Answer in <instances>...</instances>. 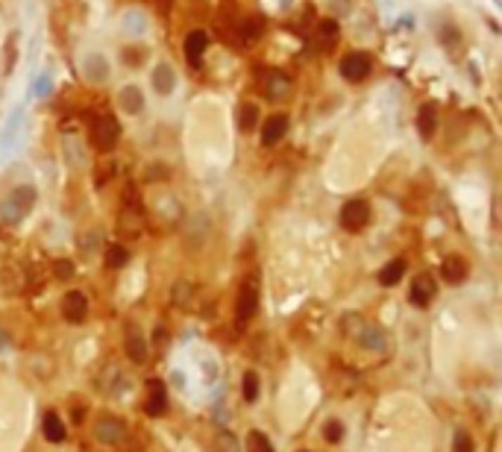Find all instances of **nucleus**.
Wrapping results in <instances>:
<instances>
[{
	"label": "nucleus",
	"mask_w": 502,
	"mask_h": 452,
	"mask_svg": "<svg viewBox=\"0 0 502 452\" xmlns=\"http://www.w3.org/2000/svg\"><path fill=\"white\" fill-rule=\"evenodd\" d=\"M62 317L68 323H82L89 317V297L82 294V291H68L62 299Z\"/></svg>",
	"instance_id": "0eeeda50"
},
{
	"label": "nucleus",
	"mask_w": 502,
	"mask_h": 452,
	"mask_svg": "<svg viewBox=\"0 0 502 452\" xmlns=\"http://www.w3.org/2000/svg\"><path fill=\"white\" fill-rule=\"evenodd\" d=\"M206 47H209V36H206L203 30H191L188 36H186V44H182V50H186V62L191 65V68H200V65H203Z\"/></svg>",
	"instance_id": "9d476101"
},
{
	"label": "nucleus",
	"mask_w": 502,
	"mask_h": 452,
	"mask_svg": "<svg viewBox=\"0 0 502 452\" xmlns=\"http://www.w3.org/2000/svg\"><path fill=\"white\" fill-rule=\"evenodd\" d=\"M129 261V250L124 247V244H112L109 250H106V264L109 267H124Z\"/></svg>",
	"instance_id": "bb28decb"
},
{
	"label": "nucleus",
	"mask_w": 502,
	"mask_h": 452,
	"mask_svg": "<svg viewBox=\"0 0 502 452\" xmlns=\"http://www.w3.org/2000/svg\"><path fill=\"white\" fill-rule=\"evenodd\" d=\"M32 206H36V188L32 186H18L4 203V217H9V221H21Z\"/></svg>",
	"instance_id": "20e7f679"
},
{
	"label": "nucleus",
	"mask_w": 502,
	"mask_h": 452,
	"mask_svg": "<svg viewBox=\"0 0 502 452\" xmlns=\"http://www.w3.org/2000/svg\"><path fill=\"white\" fill-rule=\"evenodd\" d=\"M121 27L127 36H144L147 32V15L141 9H127L121 15Z\"/></svg>",
	"instance_id": "a211bd4d"
},
{
	"label": "nucleus",
	"mask_w": 502,
	"mask_h": 452,
	"mask_svg": "<svg viewBox=\"0 0 502 452\" xmlns=\"http://www.w3.org/2000/svg\"><path fill=\"white\" fill-rule=\"evenodd\" d=\"M371 71H373V62L367 53H361V50H353V53H347L341 59V77L347 82H361L371 77Z\"/></svg>",
	"instance_id": "39448f33"
},
{
	"label": "nucleus",
	"mask_w": 502,
	"mask_h": 452,
	"mask_svg": "<svg viewBox=\"0 0 502 452\" xmlns=\"http://www.w3.org/2000/svg\"><path fill=\"white\" fill-rule=\"evenodd\" d=\"M435 129H438V109H435V103H423L417 112V132L423 141H432Z\"/></svg>",
	"instance_id": "4468645a"
},
{
	"label": "nucleus",
	"mask_w": 502,
	"mask_h": 452,
	"mask_svg": "<svg viewBox=\"0 0 502 452\" xmlns=\"http://www.w3.org/2000/svg\"><path fill=\"white\" fill-rule=\"evenodd\" d=\"M41 432H44V438H47L50 444H62L65 438H68V432H65V423H62V417H59L56 411H47V414H44Z\"/></svg>",
	"instance_id": "dca6fc26"
},
{
	"label": "nucleus",
	"mask_w": 502,
	"mask_h": 452,
	"mask_svg": "<svg viewBox=\"0 0 502 452\" xmlns=\"http://www.w3.org/2000/svg\"><path fill=\"white\" fill-rule=\"evenodd\" d=\"M247 452H273V446H271V441H267L264 432L253 429L247 434Z\"/></svg>",
	"instance_id": "a878e982"
},
{
	"label": "nucleus",
	"mask_w": 502,
	"mask_h": 452,
	"mask_svg": "<svg viewBox=\"0 0 502 452\" xmlns=\"http://www.w3.org/2000/svg\"><path fill=\"white\" fill-rule=\"evenodd\" d=\"M150 86H153V91L156 94H162V97H167L174 89H176V74H174V68L167 62H159L156 68H153V74H150Z\"/></svg>",
	"instance_id": "f8f14e48"
},
{
	"label": "nucleus",
	"mask_w": 502,
	"mask_h": 452,
	"mask_svg": "<svg viewBox=\"0 0 502 452\" xmlns=\"http://www.w3.org/2000/svg\"><path fill=\"white\" fill-rule=\"evenodd\" d=\"M191 294H194V288L188 285V282H176V285L171 288L174 303H176V306H182V309H188V306H191Z\"/></svg>",
	"instance_id": "cd10ccee"
},
{
	"label": "nucleus",
	"mask_w": 502,
	"mask_h": 452,
	"mask_svg": "<svg viewBox=\"0 0 502 452\" xmlns=\"http://www.w3.org/2000/svg\"><path fill=\"white\" fill-rule=\"evenodd\" d=\"M323 438H326L329 444H341V441H344V423H341V420H326Z\"/></svg>",
	"instance_id": "c756f323"
},
{
	"label": "nucleus",
	"mask_w": 502,
	"mask_h": 452,
	"mask_svg": "<svg viewBox=\"0 0 502 452\" xmlns=\"http://www.w3.org/2000/svg\"><path fill=\"white\" fill-rule=\"evenodd\" d=\"M118 103L127 115H139L144 109V94H141L139 86H124L121 94H118Z\"/></svg>",
	"instance_id": "f3484780"
},
{
	"label": "nucleus",
	"mask_w": 502,
	"mask_h": 452,
	"mask_svg": "<svg viewBox=\"0 0 502 452\" xmlns=\"http://www.w3.org/2000/svg\"><path fill=\"white\" fill-rule=\"evenodd\" d=\"M267 77H271V86L264 89V91H267V97L282 100V97H285V94L291 91V82H288L285 77H282V74H267Z\"/></svg>",
	"instance_id": "b1692460"
},
{
	"label": "nucleus",
	"mask_w": 502,
	"mask_h": 452,
	"mask_svg": "<svg viewBox=\"0 0 502 452\" xmlns=\"http://www.w3.org/2000/svg\"><path fill=\"white\" fill-rule=\"evenodd\" d=\"M124 353H127V359H132L136 364H141V361L147 359V341L141 338L139 332H129L127 341H124Z\"/></svg>",
	"instance_id": "aec40b11"
},
{
	"label": "nucleus",
	"mask_w": 502,
	"mask_h": 452,
	"mask_svg": "<svg viewBox=\"0 0 502 452\" xmlns=\"http://www.w3.org/2000/svg\"><path fill=\"white\" fill-rule=\"evenodd\" d=\"M241 32L247 39H256L259 32H262V24H259V18H247L244 24H241Z\"/></svg>",
	"instance_id": "2f4dec72"
},
{
	"label": "nucleus",
	"mask_w": 502,
	"mask_h": 452,
	"mask_svg": "<svg viewBox=\"0 0 502 452\" xmlns=\"http://www.w3.org/2000/svg\"><path fill=\"white\" fill-rule=\"evenodd\" d=\"M285 132H288V115H271L264 124H262V144L264 147H273L279 144L282 138H285Z\"/></svg>",
	"instance_id": "9b49d317"
},
{
	"label": "nucleus",
	"mask_w": 502,
	"mask_h": 452,
	"mask_svg": "<svg viewBox=\"0 0 502 452\" xmlns=\"http://www.w3.org/2000/svg\"><path fill=\"white\" fill-rule=\"evenodd\" d=\"M359 341H361V347H371V349H379L382 344H385V335L376 329V326H364L361 323V332H359Z\"/></svg>",
	"instance_id": "393cba45"
},
{
	"label": "nucleus",
	"mask_w": 502,
	"mask_h": 452,
	"mask_svg": "<svg viewBox=\"0 0 502 452\" xmlns=\"http://www.w3.org/2000/svg\"><path fill=\"white\" fill-rule=\"evenodd\" d=\"M435 294H438V285H435V279H432L429 273L414 276V282H411V294H408L411 306H417V309H429V306H432V299H435Z\"/></svg>",
	"instance_id": "1a4fd4ad"
},
{
	"label": "nucleus",
	"mask_w": 502,
	"mask_h": 452,
	"mask_svg": "<svg viewBox=\"0 0 502 452\" xmlns=\"http://www.w3.org/2000/svg\"><path fill=\"white\" fill-rule=\"evenodd\" d=\"M406 271H408L406 261H403V259H394V261H388V264H385L382 271H379V282H382L385 288H394L397 282L406 276Z\"/></svg>",
	"instance_id": "6ab92c4d"
},
{
	"label": "nucleus",
	"mask_w": 502,
	"mask_h": 452,
	"mask_svg": "<svg viewBox=\"0 0 502 452\" xmlns=\"http://www.w3.org/2000/svg\"><path fill=\"white\" fill-rule=\"evenodd\" d=\"M256 124H259V106L256 103H241V109H238V127H241V132H253Z\"/></svg>",
	"instance_id": "412c9836"
},
{
	"label": "nucleus",
	"mask_w": 502,
	"mask_h": 452,
	"mask_svg": "<svg viewBox=\"0 0 502 452\" xmlns=\"http://www.w3.org/2000/svg\"><path fill=\"white\" fill-rule=\"evenodd\" d=\"M241 396L244 403H256L259 399V373L256 370H247L241 379Z\"/></svg>",
	"instance_id": "4be33fe9"
},
{
	"label": "nucleus",
	"mask_w": 502,
	"mask_h": 452,
	"mask_svg": "<svg viewBox=\"0 0 502 452\" xmlns=\"http://www.w3.org/2000/svg\"><path fill=\"white\" fill-rule=\"evenodd\" d=\"M53 271H56V276H59V279H71V276H74V264L62 259V261H56Z\"/></svg>",
	"instance_id": "473e14b6"
},
{
	"label": "nucleus",
	"mask_w": 502,
	"mask_h": 452,
	"mask_svg": "<svg viewBox=\"0 0 502 452\" xmlns=\"http://www.w3.org/2000/svg\"><path fill=\"white\" fill-rule=\"evenodd\" d=\"M82 71H86V79L89 82H106L109 79V62L103 53H91L82 62Z\"/></svg>",
	"instance_id": "2eb2a0df"
},
{
	"label": "nucleus",
	"mask_w": 502,
	"mask_h": 452,
	"mask_svg": "<svg viewBox=\"0 0 502 452\" xmlns=\"http://www.w3.org/2000/svg\"><path fill=\"white\" fill-rule=\"evenodd\" d=\"M291 4H294V0H282V9H288Z\"/></svg>",
	"instance_id": "f704fd0d"
},
{
	"label": "nucleus",
	"mask_w": 502,
	"mask_h": 452,
	"mask_svg": "<svg viewBox=\"0 0 502 452\" xmlns=\"http://www.w3.org/2000/svg\"><path fill=\"white\" fill-rule=\"evenodd\" d=\"M259 297H262V279L259 273L253 271L244 282H241V288H238V303H236V317L241 323H247L250 317H256L259 311Z\"/></svg>",
	"instance_id": "f257e3e1"
},
{
	"label": "nucleus",
	"mask_w": 502,
	"mask_h": 452,
	"mask_svg": "<svg viewBox=\"0 0 502 452\" xmlns=\"http://www.w3.org/2000/svg\"><path fill=\"white\" fill-rule=\"evenodd\" d=\"M399 24H403V27H408V30H411V27H414V18H411V15H403V18H399Z\"/></svg>",
	"instance_id": "72a5a7b5"
},
{
	"label": "nucleus",
	"mask_w": 502,
	"mask_h": 452,
	"mask_svg": "<svg viewBox=\"0 0 502 452\" xmlns=\"http://www.w3.org/2000/svg\"><path fill=\"white\" fill-rule=\"evenodd\" d=\"M144 411H147L150 417H165V414H167V388H165L162 379H150V382H147Z\"/></svg>",
	"instance_id": "6e6552de"
},
{
	"label": "nucleus",
	"mask_w": 502,
	"mask_h": 452,
	"mask_svg": "<svg viewBox=\"0 0 502 452\" xmlns=\"http://www.w3.org/2000/svg\"><path fill=\"white\" fill-rule=\"evenodd\" d=\"M317 32H321V39H323V50H329L335 41H338V36H341V24L335 21V18H326V21H321V27H317Z\"/></svg>",
	"instance_id": "5701e85b"
},
{
	"label": "nucleus",
	"mask_w": 502,
	"mask_h": 452,
	"mask_svg": "<svg viewBox=\"0 0 502 452\" xmlns=\"http://www.w3.org/2000/svg\"><path fill=\"white\" fill-rule=\"evenodd\" d=\"M121 141V127L118 121L112 118V115H97V118L91 121V144L97 150H103V153H109V150H115Z\"/></svg>",
	"instance_id": "f03ea898"
},
{
	"label": "nucleus",
	"mask_w": 502,
	"mask_h": 452,
	"mask_svg": "<svg viewBox=\"0 0 502 452\" xmlns=\"http://www.w3.org/2000/svg\"><path fill=\"white\" fill-rule=\"evenodd\" d=\"M129 434V429L118 420V417H103V420H97L94 423V438L100 444H106V446H118L124 444V438Z\"/></svg>",
	"instance_id": "423d86ee"
},
{
	"label": "nucleus",
	"mask_w": 502,
	"mask_h": 452,
	"mask_svg": "<svg viewBox=\"0 0 502 452\" xmlns=\"http://www.w3.org/2000/svg\"><path fill=\"white\" fill-rule=\"evenodd\" d=\"M367 221H371V203L361 197L347 200L344 209H341V226L347 232H361L367 226Z\"/></svg>",
	"instance_id": "7ed1b4c3"
},
{
	"label": "nucleus",
	"mask_w": 502,
	"mask_h": 452,
	"mask_svg": "<svg viewBox=\"0 0 502 452\" xmlns=\"http://www.w3.org/2000/svg\"><path fill=\"white\" fill-rule=\"evenodd\" d=\"M441 273H444V282H449V285H461L467 273H470V267H467V261L461 256H449L441 264Z\"/></svg>",
	"instance_id": "ddd939ff"
},
{
	"label": "nucleus",
	"mask_w": 502,
	"mask_h": 452,
	"mask_svg": "<svg viewBox=\"0 0 502 452\" xmlns=\"http://www.w3.org/2000/svg\"><path fill=\"white\" fill-rule=\"evenodd\" d=\"M449 452H476V444H473V438H470V432L458 429V432L453 434V449H449Z\"/></svg>",
	"instance_id": "c85d7f7f"
},
{
	"label": "nucleus",
	"mask_w": 502,
	"mask_h": 452,
	"mask_svg": "<svg viewBox=\"0 0 502 452\" xmlns=\"http://www.w3.org/2000/svg\"><path fill=\"white\" fill-rule=\"evenodd\" d=\"M50 91V77L47 74H39L36 79H32V94H36V97H44Z\"/></svg>",
	"instance_id": "7c9ffc66"
}]
</instances>
